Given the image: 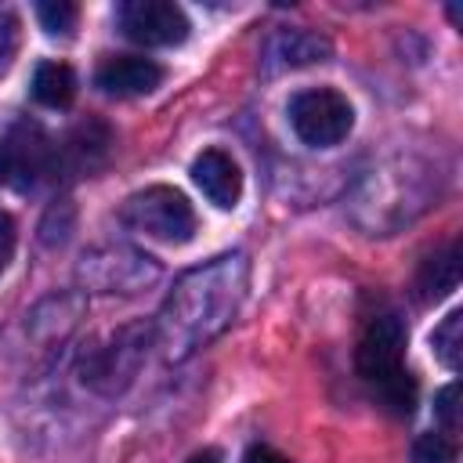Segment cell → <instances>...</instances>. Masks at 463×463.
<instances>
[{
    "label": "cell",
    "instance_id": "18",
    "mask_svg": "<svg viewBox=\"0 0 463 463\" xmlns=\"http://www.w3.org/2000/svg\"><path fill=\"white\" fill-rule=\"evenodd\" d=\"M188 463H221V456H217L213 449H203V452H195Z\"/></svg>",
    "mask_w": 463,
    "mask_h": 463
},
{
    "label": "cell",
    "instance_id": "1",
    "mask_svg": "<svg viewBox=\"0 0 463 463\" xmlns=\"http://www.w3.org/2000/svg\"><path fill=\"white\" fill-rule=\"evenodd\" d=\"M250 282V260L246 253H224L213 257L177 279L170 289L159 322H156V344L170 362H181L217 340L239 315L242 297Z\"/></svg>",
    "mask_w": 463,
    "mask_h": 463
},
{
    "label": "cell",
    "instance_id": "9",
    "mask_svg": "<svg viewBox=\"0 0 463 463\" xmlns=\"http://www.w3.org/2000/svg\"><path fill=\"white\" fill-rule=\"evenodd\" d=\"M329 40L311 33V29H282L271 36L268 43V58L282 69H297V65H315L329 58Z\"/></svg>",
    "mask_w": 463,
    "mask_h": 463
},
{
    "label": "cell",
    "instance_id": "6",
    "mask_svg": "<svg viewBox=\"0 0 463 463\" xmlns=\"http://www.w3.org/2000/svg\"><path fill=\"white\" fill-rule=\"evenodd\" d=\"M123 36L145 47H177L188 36V14L170 0H127L116 7Z\"/></svg>",
    "mask_w": 463,
    "mask_h": 463
},
{
    "label": "cell",
    "instance_id": "10",
    "mask_svg": "<svg viewBox=\"0 0 463 463\" xmlns=\"http://www.w3.org/2000/svg\"><path fill=\"white\" fill-rule=\"evenodd\" d=\"M33 98L47 109H69L76 98V72L65 61H43L33 72Z\"/></svg>",
    "mask_w": 463,
    "mask_h": 463
},
{
    "label": "cell",
    "instance_id": "3",
    "mask_svg": "<svg viewBox=\"0 0 463 463\" xmlns=\"http://www.w3.org/2000/svg\"><path fill=\"white\" fill-rule=\"evenodd\" d=\"M123 221L134 232H141L148 239H159L166 246H181L195 235V210L170 184H152L145 192H134L123 203Z\"/></svg>",
    "mask_w": 463,
    "mask_h": 463
},
{
    "label": "cell",
    "instance_id": "7",
    "mask_svg": "<svg viewBox=\"0 0 463 463\" xmlns=\"http://www.w3.org/2000/svg\"><path fill=\"white\" fill-rule=\"evenodd\" d=\"M94 83L112 98L152 94L163 83V65L152 58H141V54H116V58H105L98 65Z\"/></svg>",
    "mask_w": 463,
    "mask_h": 463
},
{
    "label": "cell",
    "instance_id": "13",
    "mask_svg": "<svg viewBox=\"0 0 463 463\" xmlns=\"http://www.w3.org/2000/svg\"><path fill=\"white\" fill-rule=\"evenodd\" d=\"M36 18H40V25H43L51 36H69V33L76 29L80 7L69 4V0H47V4H36Z\"/></svg>",
    "mask_w": 463,
    "mask_h": 463
},
{
    "label": "cell",
    "instance_id": "4",
    "mask_svg": "<svg viewBox=\"0 0 463 463\" xmlns=\"http://www.w3.org/2000/svg\"><path fill=\"white\" fill-rule=\"evenodd\" d=\"M289 127L311 148L340 145L354 127L351 101L333 87H307L289 101Z\"/></svg>",
    "mask_w": 463,
    "mask_h": 463
},
{
    "label": "cell",
    "instance_id": "8",
    "mask_svg": "<svg viewBox=\"0 0 463 463\" xmlns=\"http://www.w3.org/2000/svg\"><path fill=\"white\" fill-rule=\"evenodd\" d=\"M192 181L199 184V192L221 206V210H232L239 199H242V170L239 163L221 152V148H206L192 159Z\"/></svg>",
    "mask_w": 463,
    "mask_h": 463
},
{
    "label": "cell",
    "instance_id": "12",
    "mask_svg": "<svg viewBox=\"0 0 463 463\" xmlns=\"http://www.w3.org/2000/svg\"><path fill=\"white\" fill-rule=\"evenodd\" d=\"M430 347H434V354H438L441 365L459 369V358H463V311L459 307L449 311L441 318V326L430 333Z\"/></svg>",
    "mask_w": 463,
    "mask_h": 463
},
{
    "label": "cell",
    "instance_id": "5",
    "mask_svg": "<svg viewBox=\"0 0 463 463\" xmlns=\"http://www.w3.org/2000/svg\"><path fill=\"white\" fill-rule=\"evenodd\" d=\"M58 166V145L33 119H18L0 141V181L14 192L36 188Z\"/></svg>",
    "mask_w": 463,
    "mask_h": 463
},
{
    "label": "cell",
    "instance_id": "2",
    "mask_svg": "<svg viewBox=\"0 0 463 463\" xmlns=\"http://www.w3.org/2000/svg\"><path fill=\"white\" fill-rule=\"evenodd\" d=\"M358 376L394 412L409 416L416 405V380L405 369V326L398 315H373L354 347Z\"/></svg>",
    "mask_w": 463,
    "mask_h": 463
},
{
    "label": "cell",
    "instance_id": "16",
    "mask_svg": "<svg viewBox=\"0 0 463 463\" xmlns=\"http://www.w3.org/2000/svg\"><path fill=\"white\" fill-rule=\"evenodd\" d=\"M11 253H14V221L7 213H0V271L7 268Z\"/></svg>",
    "mask_w": 463,
    "mask_h": 463
},
{
    "label": "cell",
    "instance_id": "11",
    "mask_svg": "<svg viewBox=\"0 0 463 463\" xmlns=\"http://www.w3.org/2000/svg\"><path fill=\"white\" fill-rule=\"evenodd\" d=\"M456 282H459V246L449 242L441 253L423 260V268L416 275V286H420L423 300H434V297H445L449 289H456Z\"/></svg>",
    "mask_w": 463,
    "mask_h": 463
},
{
    "label": "cell",
    "instance_id": "14",
    "mask_svg": "<svg viewBox=\"0 0 463 463\" xmlns=\"http://www.w3.org/2000/svg\"><path fill=\"white\" fill-rule=\"evenodd\" d=\"M412 463H456V441L449 434L427 430L412 441Z\"/></svg>",
    "mask_w": 463,
    "mask_h": 463
},
{
    "label": "cell",
    "instance_id": "17",
    "mask_svg": "<svg viewBox=\"0 0 463 463\" xmlns=\"http://www.w3.org/2000/svg\"><path fill=\"white\" fill-rule=\"evenodd\" d=\"M242 463H293V459L282 456V452H275L271 445H250L246 456H242Z\"/></svg>",
    "mask_w": 463,
    "mask_h": 463
},
{
    "label": "cell",
    "instance_id": "15",
    "mask_svg": "<svg viewBox=\"0 0 463 463\" xmlns=\"http://www.w3.org/2000/svg\"><path fill=\"white\" fill-rule=\"evenodd\" d=\"M456 402H459V383L452 380V383L441 387L438 398H434V412H438L445 434H456V430H459V405H456Z\"/></svg>",
    "mask_w": 463,
    "mask_h": 463
}]
</instances>
